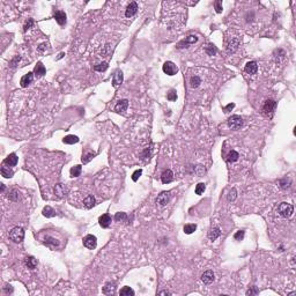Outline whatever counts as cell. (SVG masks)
I'll list each match as a JSON object with an SVG mask.
<instances>
[{"label": "cell", "mask_w": 296, "mask_h": 296, "mask_svg": "<svg viewBox=\"0 0 296 296\" xmlns=\"http://www.w3.org/2000/svg\"><path fill=\"white\" fill-rule=\"evenodd\" d=\"M1 175L5 177V178H12V177H13V175H14V172L12 171L10 168L2 167V168H1Z\"/></svg>", "instance_id": "34"}, {"label": "cell", "mask_w": 296, "mask_h": 296, "mask_svg": "<svg viewBox=\"0 0 296 296\" xmlns=\"http://www.w3.org/2000/svg\"><path fill=\"white\" fill-rule=\"evenodd\" d=\"M215 10H216V13H221L222 12V2L221 1H215Z\"/></svg>", "instance_id": "44"}, {"label": "cell", "mask_w": 296, "mask_h": 296, "mask_svg": "<svg viewBox=\"0 0 296 296\" xmlns=\"http://www.w3.org/2000/svg\"><path fill=\"white\" fill-rule=\"evenodd\" d=\"M95 198L93 196H87L86 198H85V200H83V205H85V207L86 208H88V210H90V208H93L94 206H95Z\"/></svg>", "instance_id": "21"}, {"label": "cell", "mask_w": 296, "mask_h": 296, "mask_svg": "<svg viewBox=\"0 0 296 296\" xmlns=\"http://www.w3.org/2000/svg\"><path fill=\"white\" fill-rule=\"evenodd\" d=\"M234 106H235L234 103H230V104H228V105H227V106L225 108V112H228V111H230L231 109H234Z\"/></svg>", "instance_id": "49"}, {"label": "cell", "mask_w": 296, "mask_h": 296, "mask_svg": "<svg viewBox=\"0 0 296 296\" xmlns=\"http://www.w3.org/2000/svg\"><path fill=\"white\" fill-rule=\"evenodd\" d=\"M277 108V102L273 100H267L265 101V103L263 105V114L265 116H272V114L274 112V110Z\"/></svg>", "instance_id": "4"}, {"label": "cell", "mask_w": 296, "mask_h": 296, "mask_svg": "<svg viewBox=\"0 0 296 296\" xmlns=\"http://www.w3.org/2000/svg\"><path fill=\"white\" fill-rule=\"evenodd\" d=\"M127 108H129V101L122 100L116 104L115 111L116 112H118V114H123V112H125V111L127 110Z\"/></svg>", "instance_id": "13"}, {"label": "cell", "mask_w": 296, "mask_h": 296, "mask_svg": "<svg viewBox=\"0 0 296 296\" xmlns=\"http://www.w3.org/2000/svg\"><path fill=\"white\" fill-rule=\"evenodd\" d=\"M62 142L67 143V145H74V143L79 142V138L77 135H66L62 139Z\"/></svg>", "instance_id": "25"}, {"label": "cell", "mask_w": 296, "mask_h": 296, "mask_svg": "<svg viewBox=\"0 0 296 296\" xmlns=\"http://www.w3.org/2000/svg\"><path fill=\"white\" fill-rule=\"evenodd\" d=\"M115 220L117 222H126L127 221V214L124 212H119V213H116Z\"/></svg>", "instance_id": "32"}, {"label": "cell", "mask_w": 296, "mask_h": 296, "mask_svg": "<svg viewBox=\"0 0 296 296\" xmlns=\"http://www.w3.org/2000/svg\"><path fill=\"white\" fill-rule=\"evenodd\" d=\"M201 83V79L198 75H193V77L191 78V80H190V86L192 87V88H198V87L200 86Z\"/></svg>", "instance_id": "31"}, {"label": "cell", "mask_w": 296, "mask_h": 296, "mask_svg": "<svg viewBox=\"0 0 296 296\" xmlns=\"http://www.w3.org/2000/svg\"><path fill=\"white\" fill-rule=\"evenodd\" d=\"M53 18H54V20L57 21V23L59 24V26H64V24L66 23V14H65V12H62V10L54 12Z\"/></svg>", "instance_id": "11"}, {"label": "cell", "mask_w": 296, "mask_h": 296, "mask_svg": "<svg viewBox=\"0 0 296 296\" xmlns=\"http://www.w3.org/2000/svg\"><path fill=\"white\" fill-rule=\"evenodd\" d=\"M168 100L169 101H176L177 100V94H176V90H170L169 93H168Z\"/></svg>", "instance_id": "42"}, {"label": "cell", "mask_w": 296, "mask_h": 296, "mask_svg": "<svg viewBox=\"0 0 296 296\" xmlns=\"http://www.w3.org/2000/svg\"><path fill=\"white\" fill-rule=\"evenodd\" d=\"M216 52H218V50H216V46L214 44H208V46L206 48V53L208 56H215Z\"/></svg>", "instance_id": "37"}, {"label": "cell", "mask_w": 296, "mask_h": 296, "mask_svg": "<svg viewBox=\"0 0 296 296\" xmlns=\"http://www.w3.org/2000/svg\"><path fill=\"white\" fill-rule=\"evenodd\" d=\"M82 242H83V245H85L87 249H89V250H94V249L96 248V245H97V238H96V236H94V235H87V236H85Z\"/></svg>", "instance_id": "5"}, {"label": "cell", "mask_w": 296, "mask_h": 296, "mask_svg": "<svg viewBox=\"0 0 296 296\" xmlns=\"http://www.w3.org/2000/svg\"><path fill=\"white\" fill-rule=\"evenodd\" d=\"M18 160H19V158L16 156V154L12 153L5 158L4 163H5V164H8L10 167H14V166H16V163H18Z\"/></svg>", "instance_id": "19"}, {"label": "cell", "mask_w": 296, "mask_h": 296, "mask_svg": "<svg viewBox=\"0 0 296 296\" xmlns=\"http://www.w3.org/2000/svg\"><path fill=\"white\" fill-rule=\"evenodd\" d=\"M33 24H34V20L29 19V21L27 22V23H26V26H24V30H28V29L30 28Z\"/></svg>", "instance_id": "46"}, {"label": "cell", "mask_w": 296, "mask_h": 296, "mask_svg": "<svg viewBox=\"0 0 296 296\" xmlns=\"http://www.w3.org/2000/svg\"><path fill=\"white\" fill-rule=\"evenodd\" d=\"M115 283H106L105 287L103 288V293L104 294H114L115 291Z\"/></svg>", "instance_id": "35"}, {"label": "cell", "mask_w": 296, "mask_h": 296, "mask_svg": "<svg viewBox=\"0 0 296 296\" xmlns=\"http://www.w3.org/2000/svg\"><path fill=\"white\" fill-rule=\"evenodd\" d=\"M10 198L12 199V200H14V201L18 200V192L15 191V190H14V191H12V194L10 196Z\"/></svg>", "instance_id": "47"}, {"label": "cell", "mask_w": 296, "mask_h": 296, "mask_svg": "<svg viewBox=\"0 0 296 296\" xmlns=\"http://www.w3.org/2000/svg\"><path fill=\"white\" fill-rule=\"evenodd\" d=\"M33 80H34V73L29 72L27 74H24L23 77L21 78V81H20L21 87H23V88L28 87L30 83H33Z\"/></svg>", "instance_id": "10"}, {"label": "cell", "mask_w": 296, "mask_h": 296, "mask_svg": "<svg viewBox=\"0 0 296 296\" xmlns=\"http://www.w3.org/2000/svg\"><path fill=\"white\" fill-rule=\"evenodd\" d=\"M259 290L257 289V287H251L248 291H246V295H257Z\"/></svg>", "instance_id": "43"}, {"label": "cell", "mask_w": 296, "mask_h": 296, "mask_svg": "<svg viewBox=\"0 0 296 296\" xmlns=\"http://www.w3.org/2000/svg\"><path fill=\"white\" fill-rule=\"evenodd\" d=\"M4 290H5V293H7V294H8V293L12 294V293H13V287L10 286H10H6L5 288H4Z\"/></svg>", "instance_id": "48"}, {"label": "cell", "mask_w": 296, "mask_h": 296, "mask_svg": "<svg viewBox=\"0 0 296 296\" xmlns=\"http://www.w3.org/2000/svg\"><path fill=\"white\" fill-rule=\"evenodd\" d=\"M170 198H171V192L170 191L161 192L158 196V198H156V202H158L160 206H166L168 202H169Z\"/></svg>", "instance_id": "7"}, {"label": "cell", "mask_w": 296, "mask_h": 296, "mask_svg": "<svg viewBox=\"0 0 296 296\" xmlns=\"http://www.w3.org/2000/svg\"><path fill=\"white\" fill-rule=\"evenodd\" d=\"M278 212H279V214L281 215L282 218H289V216H291L293 215V213H294V207H293V205L291 204H288V202H281L280 205H279V207H278Z\"/></svg>", "instance_id": "2"}, {"label": "cell", "mask_w": 296, "mask_h": 296, "mask_svg": "<svg viewBox=\"0 0 296 296\" xmlns=\"http://www.w3.org/2000/svg\"><path fill=\"white\" fill-rule=\"evenodd\" d=\"M141 174H142V170L141 169H139V170H135V171L133 172V175H132V181L133 182H137L139 179V177L141 176Z\"/></svg>", "instance_id": "40"}, {"label": "cell", "mask_w": 296, "mask_h": 296, "mask_svg": "<svg viewBox=\"0 0 296 296\" xmlns=\"http://www.w3.org/2000/svg\"><path fill=\"white\" fill-rule=\"evenodd\" d=\"M220 235H221V230H220V228L215 227V228L210 230V233H208V238H210V241H215L216 238H219Z\"/></svg>", "instance_id": "23"}, {"label": "cell", "mask_w": 296, "mask_h": 296, "mask_svg": "<svg viewBox=\"0 0 296 296\" xmlns=\"http://www.w3.org/2000/svg\"><path fill=\"white\" fill-rule=\"evenodd\" d=\"M45 72H46V70H45V67H44V65L42 64L41 62H37V65H36V67H35V70H34V73H35V75L36 77H43L44 74H45Z\"/></svg>", "instance_id": "20"}, {"label": "cell", "mask_w": 296, "mask_h": 296, "mask_svg": "<svg viewBox=\"0 0 296 296\" xmlns=\"http://www.w3.org/2000/svg\"><path fill=\"white\" fill-rule=\"evenodd\" d=\"M119 294L122 296H133L135 293H134V290L132 289V288H130V287H123L122 289H120V291H119Z\"/></svg>", "instance_id": "30"}, {"label": "cell", "mask_w": 296, "mask_h": 296, "mask_svg": "<svg viewBox=\"0 0 296 296\" xmlns=\"http://www.w3.org/2000/svg\"><path fill=\"white\" fill-rule=\"evenodd\" d=\"M137 12H138V4L133 1V2H131V4L127 6L126 12H125V16H126V18H132V16H134V15L137 14Z\"/></svg>", "instance_id": "9"}, {"label": "cell", "mask_w": 296, "mask_h": 296, "mask_svg": "<svg viewBox=\"0 0 296 296\" xmlns=\"http://www.w3.org/2000/svg\"><path fill=\"white\" fill-rule=\"evenodd\" d=\"M196 229H197V225H193V223L185 225V226H184V228H183L184 233H185V234H187V235L193 234V233L196 231Z\"/></svg>", "instance_id": "29"}, {"label": "cell", "mask_w": 296, "mask_h": 296, "mask_svg": "<svg viewBox=\"0 0 296 296\" xmlns=\"http://www.w3.org/2000/svg\"><path fill=\"white\" fill-rule=\"evenodd\" d=\"M108 67H109V65H108V62H101V64H98V65H95L94 66V70L97 72H104L108 70Z\"/></svg>", "instance_id": "36"}, {"label": "cell", "mask_w": 296, "mask_h": 296, "mask_svg": "<svg viewBox=\"0 0 296 296\" xmlns=\"http://www.w3.org/2000/svg\"><path fill=\"white\" fill-rule=\"evenodd\" d=\"M242 125H243V119H242L241 116L233 115L231 117H229V119H228V126H229L231 130L241 129Z\"/></svg>", "instance_id": "3"}, {"label": "cell", "mask_w": 296, "mask_h": 296, "mask_svg": "<svg viewBox=\"0 0 296 296\" xmlns=\"http://www.w3.org/2000/svg\"><path fill=\"white\" fill-rule=\"evenodd\" d=\"M160 294H161V295H170V293H169V291H161Z\"/></svg>", "instance_id": "51"}, {"label": "cell", "mask_w": 296, "mask_h": 296, "mask_svg": "<svg viewBox=\"0 0 296 296\" xmlns=\"http://www.w3.org/2000/svg\"><path fill=\"white\" fill-rule=\"evenodd\" d=\"M96 156V153L95 152H93V150H89V149H87V150H85L83 152V154H82V158L81 161L83 164H86V163L90 162L93 158Z\"/></svg>", "instance_id": "16"}, {"label": "cell", "mask_w": 296, "mask_h": 296, "mask_svg": "<svg viewBox=\"0 0 296 296\" xmlns=\"http://www.w3.org/2000/svg\"><path fill=\"white\" fill-rule=\"evenodd\" d=\"M239 158V154L236 152V150H231V152H229V154L227 155V162H236L237 160H238Z\"/></svg>", "instance_id": "27"}, {"label": "cell", "mask_w": 296, "mask_h": 296, "mask_svg": "<svg viewBox=\"0 0 296 296\" xmlns=\"http://www.w3.org/2000/svg\"><path fill=\"white\" fill-rule=\"evenodd\" d=\"M244 230H239V231H237L236 234L234 235V238L236 239V241H242V239L244 238Z\"/></svg>", "instance_id": "41"}, {"label": "cell", "mask_w": 296, "mask_h": 296, "mask_svg": "<svg viewBox=\"0 0 296 296\" xmlns=\"http://www.w3.org/2000/svg\"><path fill=\"white\" fill-rule=\"evenodd\" d=\"M204 191H205V184L204 183H199L196 186V194L200 196V194L204 193Z\"/></svg>", "instance_id": "38"}, {"label": "cell", "mask_w": 296, "mask_h": 296, "mask_svg": "<svg viewBox=\"0 0 296 296\" xmlns=\"http://www.w3.org/2000/svg\"><path fill=\"white\" fill-rule=\"evenodd\" d=\"M290 183H291L290 179H288V183H287L286 178H283V179L281 181V187H282V189H287V187L290 186Z\"/></svg>", "instance_id": "45"}, {"label": "cell", "mask_w": 296, "mask_h": 296, "mask_svg": "<svg viewBox=\"0 0 296 296\" xmlns=\"http://www.w3.org/2000/svg\"><path fill=\"white\" fill-rule=\"evenodd\" d=\"M245 72L248 74H256L258 71V65L256 62H249L246 65H245Z\"/></svg>", "instance_id": "17"}, {"label": "cell", "mask_w": 296, "mask_h": 296, "mask_svg": "<svg viewBox=\"0 0 296 296\" xmlns=\"http://www.w3.org/2000/svg\"><path fill=\"white\" fill-rule=\"evenodd\" d=\"M81 171H82L81 166H74L73 168H71L70 174H71V177H79L81 175Z\"/></svg>", "instance_id": "28"}, {"label": "cell", "mask_w": 296, "mask_h": 296, "mask_svg": "<svg viewBox=\"0 0 296 296\" xmlns=\"http://www.w3.org/2000/svg\"><path fill=\"white\" fill-rule=\"evenodd\" d=\"M215 279V275H214V272L213 271H210V270H208V271H206L202 275H201V281L204 282L205 285H210L212 282L214 281Z\"/></svg>", "instance_id": "8"}, {"label": "cell", "mask_w": 296, "mask_h": 296, "mask_svg": "<svg viewBox=\"0 0 296 296\" xmlns=\"http://www.w3.org/2000/svg\"><path fill=\"white\" fill-rule=\"evenodd\" d=\"M122 82H123V73H122V71H117L115 74H114L112 86L115 87V88H117L118 86L122 85Z\"/></svg>", "instance_id": "18"}, {"label": "cell", "mask_w": 296, "mask_h": 296, "mask_svg": "<svg viewBox=\"0 0 296 296\" xmlns=\"http://www.w3.org/2000/svg\"><path fill=\"white\" fill-rule=\"evenodd\" d=\"M16 62H20V57H16V58H15L14 60H13V62H10V65H12V66H13V67L16 66V65H15V64H16Z\"/></svg>", "instance_id": "50"}, {"label": "cell", "mask_w": 296, "mask_h": 296, "mask_svg": "<svg viewBox=\"0 0 296 296\" xmlns=\"http://www.w3.org/2000/svg\"><path fill=\"white\" fill-rule=\"evenodd\" d=\"M198 41V37L197 36H193V35H191V36H187L186 38L184 39V41H182L181 43L178 44V48H182V45H189V44H194Z\"/></svg>", "instance_id": "22"}, {"label": "cell", "mask_w": 296, "mask_h": 296, "mask_svg": "<svg viewBox=\"0 0 296 296\" xmlns=\"http://www.w3.org/2000/svg\"><path fill=\"white\" fill-rule=\"evenodd\" d=\"M238 45H239L238 39H233V41H231V42L228 44V52H229V53L230 52H234L235 50L238 48Z\"/></svg>", "instance_id": "33"}, {"label": "cell", "mask_w": 296, "mask_h": 296, "mask_svg": "<svg viewBox=\"0 0 296 296\" xmlns=\"http://www.w3.org/2000/svg\"><path fill=\"white\" fill-rule=\"evenodd\" d=\"M10 238L15 242V243H20L22 242L24 238V230L22 227H14L13 229L10 231Z\"/></svg>", "instance_id": "1"}, {"label": "cell", "mask_w": 296, "mask_h": 296, "mask_svg": "<svg viewBox=\"0 0 296 296\" xmlns=\"http://www.w3.org/2000/svg\"><path fill=\"white\" fill-rule=\"evenodd\" d=\"M236 197H237V192H236V190H235V189H231V191H230L229 194H228V200L234 201L235 199H236Z\"/></svg>", "instance_id": "39"}, {"label": "cell", "mask_w": 296, "mask_h": 296, "mask_svg": "<svg viewBox=\"0 0 296 296\" xmlns=\"http://www.w3.org/2000/svg\"><path fill=\"white\" fill-rule=\"evenodd\" d=\"M98 223L102 228H109L111 225V216L109 214H103L98 219Z\"/></svg>", "instance_id": "14"}, {"label": "cell", "mask_w": 296, "mask_h": 296, "mask_svg": "<svg viewBox=\"0 0 296 296\" xmlns=\"http://www.w3.org/2000/svg\"><path fill=\"white\" fill-rule=\"evenodd\" d=\"M43 215L45 216V218H53V216H56V210H53L52 207H50V206H45L43 208Z\"/></svg>", "instance_id": "26"}, {"label": "cell", "mask_w": 296, "mask_h": 296, "mask_svg": "<svg viewBox=\"0 0 296 296\" xmlns=\"http://www.w3.org/2000/svg\"><path fill=\"white\" fill-rule=\"evenodd\" d=\"M161 181H162L163 184H169V183H171V182L174 181V174H172V171L170 169H167L166 171L162 172Z\"/></svg>", "instance_id": "12"}, {"label": "cell", "mask_w": 296, "mask_h": 296, "mask_svg": "<svg viewBox=\"0 0 296 296\" xmlns=\"http://www.w3.org/2000/svg\"><path fill=\"white\" fill-rule=\"evenodd\" d=\"M67 192H68V189L64 184H57L54 187V194H57V197H59V198L66 196Z\"/></svg>", "instance_id": "15"}, {"label": "cell", "mask_w": 296, "mask_h": 296, "mask_svg": "<svg viewBox=\"0 0 296 296\" xmlns=\"http://www.w3.org/2000/svg\"><path fill=\"white\" fill-rule=\"evenodd\" d=\"M163 72L167 74V75H175L177 72H178V67L174 64L172 62H166L163 65Z\"/></svg>", "instance_id": "6"}, {"label": "cell", "mask_w": 296, "mask_h": 296, "mask_svg": "<svg viewBox=\"0 0 296 296\" xmlns=\"http://www.w3.org/2000/svg\"><path fill=\"white\" fill-rule=\"evenodd\" d=\"M24 262H26V265L29 270H34L37 266V259H35L34 257H27Z\"/></svg>", "instance_id": "24"}, {"label": "cell", "mask_w": 296, "mask_h": 296, "mask_svg": "<svg viewBox=\"0 0 296 296\" xmlns=\"http://www.w3.org/2000/svg\"><path fill=\"white\" fill-rule=\"evenodd\" d=\"M4 191H5V185L1 184V192H4Z\"/></svg>", "instance_id": "52"}, {"label": "cell", "mask_w": 296, "mask_h": 296, "mask_svg": "<svg viewBox=\"0 0 296 296\" xmlns=\"http://www.w3.org/2000/svg\"><path fill=\"white\" fill-rule=\"evenodd\" d=\"M293 295H296L295 291H293V293H290V294H289V296H293Z\"/></svg>", "instance_id": "53"}]
</instances>
